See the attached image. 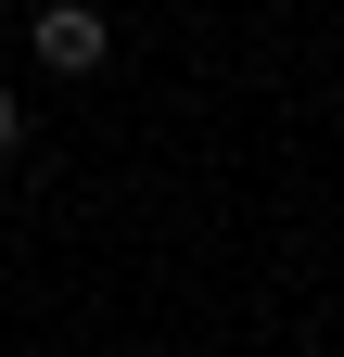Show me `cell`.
I'll return each instance as SVG.
<instances>
[{"label":"cell","instance_id":"obj_1","mask_svg":"<svg viewBox=\"0 0 344 357\" xmlns=\"http://www.w3.org/2000/svg\"><path fill=\"white\" fill-rule=\"evenodd\" d=\"M115 52V38H102V13H90V0H52V13H38V64H64V77H90Z\"/></svg>","mask_w":344,"mask_h":357},{"label":"cell","instance_id":"obj_2","mask_svg":"<svg viewBox=\"0 0 344 357\" xmlns=\"http://www.w3.org/2000/svg\"><path fill=\"white\" fill-rule=\"evenodd\" d=\"M0 153H13V89H0Z\"/></svg>","mask_w":344,"mask_h":357}]
</instances>
